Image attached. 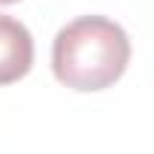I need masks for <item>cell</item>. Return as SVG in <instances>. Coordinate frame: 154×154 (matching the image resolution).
Returning <instances> with one entry per match:
<instances>
[{"mask_svg":"<svg viewBox=\"0 0 154 154\" xmlns=\"http://www.w3.org/2000/svg\"><path fill=\"white\" fill-rule=\"evenodd\" d=\"M130 63L127 30L103 15H82L63 24L51 42L54 79L72 91H103Z\"/></svg>","mask_w":154,"mask_h":154,"instance_id":"cell-1","label":"cell"},{"mask_svg":"<svg viewBox=\"0 0 154 154\" xmlns=\"http://www.w3.org/2000/svg\"><path fill=\"white\" fill-rule=\"evenodd\" d=\"M33 66V36L30 30L12 18L0 15V85H12Z\"/></svg>","mask_w":154,"mask_h":154,"instance_id":"cell-2","label":"cell"},{"mask_svg":"<svg viewBox=\"0 0 154 154\" xmlns=\"http://www.w3.org/2000/svg\"><path fill=\"white\" fill-rule=\"evenodd\" d=\"M9 3H18V0H0V6H9Z\"/></svg>","mask_w":154,"mask_h":154,"instance_id":"cell-3","label":"cell"}]
</instances>
